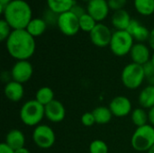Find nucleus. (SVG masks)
<instances>
[{
	"label": "nucleus",
	"instance_id": "obj_1",
	"mask_svg": "<svg viewBox=\"0 0 154 153\" xmlns=\"http://www.w3.org/2000/svg\"><path fill=\"white\" fill-rule=\"evenodd\" d=\"M6 50L9 55L16 60H29L36 49L35 38L25 29L13 30L5 41Z\"/></svg>",
	"mask_w": 154,
	"mask_h": 153
},
{
	"label": "nucleus",
	"instance_id": "obj_2",
	"mask_svg": "<svg viewBox=\"0 0 154 153\" xmlns=\"http://www.w3.org/2000/svg\"><path fill=\"white\" fill-rule=\"evenodd\" d=\"M1 14L13 30L26 29L32 19V8L24 0H13L5 6Z\"/></svg>",
	"mask_w": 154,
	"mask_h": 153
},
{
	"label": "nucleus",
	"instance_id": "obj_3",
	"mask_svg": "<svg viewBox=\"0 0 154 153\" xmlns=\"http://www.w3.org/2000/svg\"><path fill=\"white\" fill-rule=\"evenodd\" d=\"M45 117V107L36 99L25 102L20 109V119L27 126L36 127Z\"/></svg>",
	"mask_w": 154,
	"mask_h": 153
},
{
	"label": "nucleus",
	"instance_id": "obj_4",
	"mask_svg": "<svg viewBox=\"0 0 154 153\" xmlns=\"http://www.w3.org/2000/svg\"><path fill=\"white\" fill-rule=\"evenodd\" d=\"M132 147L139 152H148L154 145V126L150 124L136 127L131 138Z\"/></svg>",
	"mask_w": 154,
	"mask_h": 153
},
{
	"label": "nucleus",
	"instance_id": "obj_5",
	"mask_svg": "<svg viewBox=\"0 0 154 153\" xmlns=\"http://www.w3.org/2000/svg\"><path fill=\"white\" fill-rule=\"evenodd\" d=\"M144 79L145 75L142 65L132 62L127 64L122 70V83L126 88L130 90H134L140 87Z\"/></svg>",
	"mask_w": 154,
	"mask_h": 153
},
{
	"label": "nucleus",
	"instance_id": "obj_6",
	"mask_svg": "<svg viewBox=\"0 0 154 153\" xmlns=\"http://www.w3.org/2000/svg\"><path fill=\"white\" fill-rule=\"evenodd\" d=\"M134 45V40L127 31H115L109 48L114 55L123 57L130 54Z\"/></svg>",
	"mask_w": 154,
	"mask_h": 153
},
{
	"label": "nucleus",
	"instance_id": "obj_7",
	"mask_svg": "<svg viewBox=\"0 0 154 153\" xmlns=\"http://www.w3.org/2000/svg\"><path fill=\"white\" fill-rule=\"evenodd\" d=\"M32 141L35 145L41 149L51 148L56 141L53 129L46 124L37 125L32 132Z\"/></svg>",
	"mask_w": 154,
	"mask_h": 153
},
{
	"label": "nucleus",
	"instance_id": "obj_8",
	"mask_svg": "<svg viewBox=\"0 0 154 153\" xmlns=\"http://www.w3.org/2000/svg\"><path fill=\"white\" fill-rule=\"evenodd\" d=\"M57 26L61 33H63L64 35L74 36L80 30L79 18L70 11L65 12L59 15Z\"/></svg>",
	"mask_w": 154,
	"mask_h": 153
},
{
	"label": "nucleus",
	"instance_id": "obj_9",
	"mask_svg": "<svg viewBox=\"0 0 154 153\" xmlns=\"http://www.w3.org/2000/svg\"><path fill=\"white\" fill-rule=\"evenodd\" d=\"M113 32L111 29L102 23H97V24L95 26V28L90 32L89 33V38L91 42L99 48H105L110 45Z\"/></svg>",
	"mask_w": 154,
	"mask_h": 153
},
{
	"label": "nucleus",
	"instance_id": "obj_10",
	"mask_svg": "<svg viewBox=\"0 0 154 153\" xmlns=\"http://www.w3.org/2000/svg\"><path fill=\"white\" fill-rule=\"evenodd\" d=\"M12 79L21 84L28 82L33 74V67L29 60H16L11 69Z\"/></svg>",
	"mask_w": 154,
	"mask_h": 153
},
{
	"label": "nucleus",
	"instance_id": "obj_11",
	"mask_svg": "<svg viewBox=\"0 0 154 153\" xmlns=\"http://www.w3.org/2000/svg\"><path fill=\"white\" fill-rule=\"evenodd\" d=\"M114 116L121 118L129 115L133 111L131 100L124 96H117L114 97L108 106Z\"/></svg>",
	"mask_w": 154,
	"mask_h": 153
},
{
	"label": "nucleus",
	"instance_id": "obj_12",
	"mask_svg": "<svg viewBox=\"0 0 154 153\" xmlns=\"http://www.w3.org/2000/svg\"><path fill=\"white\" fill-rule=\"evenodd\" d=\"M109 11L107 0H90L87 5V13L97 23L104 21L107 17Z\"/></svg>",
	"mask_w": 154,
	"mask_h": 153
},
{
	"label": "nucleus",
	"instance_id": "obj_13",
	"mask_svg": "<svg viewBox=\"0 0 154 153\" xmlns=\"http://www.w3.org/2000/svg\"><path fill=\"white\" fill-rule=\"evenodd\" d=\"M45 107V117L51 123H60L65 119L66 109L64 105L54 99Z\"/></svg>",
	"mask_w": 154,
	"mask_h": 153
},
{
	"label": "nucleus",
	"instance_id": "obj_14",
	"mask_svg": "<svg viewBox=\"0 0 154 153\" xmlns=\"http://www.w3.org/2000/svg\"><path fill=\"white\" fill-rule=\"evenodd\" d=\"M130 56L134 63H136L142 66L149 62L152 59L150 47L144 44L143 42L134 43V45L133 46L130 51Z\"/></svg>",
	"mask_w": 154,
	"mask_h": 153
},
{
	"label": "nucleus",
	"instance_id": "obj_15",
	"mask_svg": "<svg viewBox=\"0 0 154 153\" xmlns=\"http://www.w3.org/2000/svg\"><path fill=\"white\" fill-rule=\"evenodd\" d=\"M126 31L132 35L134 41H136L137 42H143V43L146 41H148L150 32H151L145 25L141 23L136 19H132Z\"/></svg>",
	"mask_w": 154,
	"mask_h": 153
},
{
	"label": "nucleus",
	"instance_id": "obj_16",
	"mask_svg": "<svg viewBox=\"0 0 154 153\" xmlns=\"http://www.w3.org/2000/svg\"><path fill=\"white\" fill-rule=\"evenodd\" d=\"M4 93L8 100L16 103L23 99L24 95V88L23 84L14 80H11L10 82L5 84Z\"/></svg>",
	"mask_w": 154,
	"mask_h": 153
},
{
	"label": "nucleus",
	"instance_id": "obj_17",
	"mask_svg": "<svg viewBox=\"0 0 154 153\" xmlns=\"http://www.w3.org/2000/svg\"><path fill=\"white\" fill-rule=\"evenodd\" d=\"M131 21V15L125 9L114 12L111 17V23L116 31H126Z\"/></svg>",
	"mask_w": 154,
	"mask_h": 153
},
{
	"label": "nucleus",
	"instance_id": "obj_18",
	"mask_svg": "<svg viewBox=\"0 0 154 153\" xmlns=\"http://www.w3.org/2000/svg\"><path fill=\"white\" fill-rule=\"evenodd\" d=\"M5 142L9 145L12 149L14 151L23 148L25 145V136L23 133L18 129H13L10 130L6 136H5Z\"/></svg>",
	"mask_w": 154,
	"mask_h": 153
},
{
	"label": "nucleus",
	"instance_id": "obj_19",
	"mask_svg": "<svg viewBox=\"0 0 154 153\" xmlns=\"http://www.w3.org/2000/svg\"><path fill=\"white\" fill-rule=\"evenodd\" d=\"M138 101L144 109H151L154 106V85L150 84L142 89L139 94Z\"/></svg>",
	"mask_w": 154,
	"mask_h": 153
},
{
	"label": "nucleus",
	"instance_id": "obj_20",
	"mask_svg": "<svg viewBox=\"0 0 154 153\" xmlns=\"http://www.w3.org/2000/svg\"><path fill=\"white\" fill-rule=\"evenodd\" d=\"M49 9L58 14L70 11L72 6L76 4L75 0H46Z\"/></svg>",
	"mask_w": 154,
	"mask_h": 153
},
{
	"label": "nucleus",
	"instance_id": "obj_21",
	"mask_svg": "<svg viewBox=\"0 0 154 153\" xmlns=\"http://www.w3.org/2000/svg\"><path fill=\"white\" fill-rule=\"evenodd\" d=\"M48 25L45 23V21L42 19V17H36V18H32L31 20V22L29 23V24L26 27V31L34 38L39 37L41 35H42L46 29H47Z\"/></svg>",
	"mask_w": 154,
	"mask_h": 153
},
{
	"label": "nucleus",
	"instance_id": "obj_22",
	"mask_svg": "<svg viewBox=\"0 0 154 153\" xmlns=\"http://www.w3.org/2000/svg\"><path fill=\"white\" fill-rule=\"evenodd\" d=\"M95 120H96V124H108L111 120L112 117L114 116L110 108L107 106H97L96 107L93 111H92Z\"/></svg>",
	"mask_w": 154,
	"mask_h": 153
},
{
	"label": "nucleus",
	"instance_id": "obj_23",
	"mask_svg": "<svg viewBox=\"0 0 154 153\" xmlns=\"http://www.w3.org/2000/svg\"><path fill=\"white\" fill-rule=\"evenodd\" d=\"M134 6L141 15L149 16L154 14V0H134Z\"/></svg>",
	"mask_w": 154,
	"mask_h": 153
},
{
	"label": "nucleus",
	"instance_id": "obj_24",
	"mask_svg": "<svg viewBox=\"0 0 154 153\" xmlns=\"http://www.w3.org/2000/svg\"><path fill=\"white\" fill-rule=\"evenodd\" d=\"M35 99L43 106H46L54 100V92L49 87H42L36 92Z\"/></svg>",
	"mask_w": 154,
	"mask_h": 153
},
{
	"label": "nucleus",
	"instance_id": "obj_25",
	"mask_svg": "<svg viewBox=\"0 0 154 153\" xmlns=\"http://www.w3.org/2000/svg\"><path fill=\"white\" fill-rule=\"evenodd\" d=\"M131 119H132L133 124L136 127L143 126L145 124H148L149 123L148 113L143 107L134 109L131 113Z\"/></svg>",
	"mask_w": 154,
	"mask_h": 153
},
{
	"label": "nucleus",
	"instance_id": "obj_26",
	"mask_svg": "<svg viewBox=\"0 0 154 153\" xmlns=\"http://www.w3.org/2000/svg\"><path fill=\"white\" fill-rule=\"evenodd\" d=\"M97 24V22L88 13L79 17V28L81 31L85 32L90 33V32L95 28V26Z\"/></svg>",
	"mask_w": 154,
	"mask_h": 153
},
{
	"label": "nucleus",
	"instance_id": "obj_27",
	"mask_svg": "<svg viewBox=\"0 0 154 153\" xmlns=\"http://www.w3.org/2000/svg\"><path fill=\"white\" fill-rule=\"evenodd\" d=\"M109 149L106 142L102 140L97 139L91 142L89 145V152L90 153H108Z\"/></svg>",
	"mask_w": 154,
	"mask_h": 153
},
{
	"label": "nucleus",
	"instance_id": "obj_28",
	"mask_svg": "<svg viewBox=\"0 0 154 153\" xmlns=\"http://www.w3.org/2000/svg\"><path fill=\"white\" fill-rule=\"evenodd\" d=\"M59 15L60 14L54 13L53 11H51L49 8H47L42 14V19L45 21V23H47L48 26H57Z\"/></svg>",
	"mask_w": 154,
	"mask_h": 153
},
{
	"label": "nucleus",
	"instance_id": "obj_29",
	"mask_svg": "<svg viewBox=\"0 0 154 153\" xmlns=\"http://www.w3.org/2000/svg\"><path fill=\"white\" fill-rule=\"evenodd\" d=\"M12 32L13 29L11 28V26L4 19H2L0 21V40L2 41H6L12 33Z\"/></svg>",
	"mask_w": 154,
	"mask_h": 153
},
{
	"label": "nucleus",
	"instance_id": "obj_30",
	"mask_svg": "<svg viewBox=\"0 0 154 153\" xmlns=\"http://www.w3.org/2000/svg\"><path fill=\"white\" fill-rule=\"evenodd\" d=\"M143 71H144V75H145V78L148 79V81L150 83H153L154 80V65L153 63L150 60L149 62L145 63L144 65H143Z\"/></svg>",
	"mask_w": 154,
	"mask_h": 153
},
{
	"label": "nucleus",
	"instance_id": "obj_31",
	"mask_svg": "<svg viewBox=\"0 0 154 153\" xmlns=\"http://www.w3.org/2000/svg\"><path fill=\"white\" fill-rule=\"evenodd\" d=\"M81 123L86 127H91L96 124V120L92 112L84 113L81 116Z\"/></svg>",
	"mask_w": 154,
	"mask_h": 153
},
{
	"label": "nucleus",
	"instance_id": "obj_32",
	"mask_svg": "<svg viewBox=\"0 0 154 153\" xmlns=\"http://www.w3.org/2000/svg\"><path fill=\"white\" fill-rule=\"evenodd\" d=\"M107 3L110 10L116 12L124 9V7L127 3V0H107Z\"/></svg>",
	"mask_w": 154,
	"mask_h": 153
},
{
	"label": "nucleus",
	"instance_id": "obj_33",
	"mask_svg": "<svg viewBox=\"0 0 154 153\" xmlns=\"http://www.w3.org/2000/svg\"><path fill=\"white\" fill-rule=\"evenodd\" d=\"M70 12H72L79 18L81 17L82 15H84L85 14H87V10L82 5H79L77 3L72 6V8L70 9Z\"/></svg>",
	"mask_w": 154,
	"mask_h": 153
},
{
	"label": "nucleus",
	"instance_id": "obj_34",
	"mask_svg": "<svg viewBox=\"0 0 154 153\" xmlns=\"http://www.w3.org/2000/svg\"><path fill=\"white\" fill-rule=\"evenodd\" d=\"M14 150L12 149L5 142H2L0 144V153H14Z\"/></svg>",
	"mask_w": 154,
	"mask_h": 153
},
{
	"label": "nucleus",
	"instance_id": "obj_35",
	"mask_svg": "<svg viewBox=\"0 0 154 153\" xmlns=\"http://www.w3.org/2000/svg\"><path fill=\"white\" fill-rule=\"evenodd\" d=\"M148 43H149V47L154 50V28H152L150 32V36H149V40H148Z\"/></svg>",
	"mask_w": 154,
	"mask_h": 153
},
{
	"label": "nucleus",
	"instance_id": "obj_36",
	"mask_svg": "<svg viewBox=\"0 0 154 153\" xmlns=\"http://www.w3.org/2000/svg\"><path fill=\"white\" fill-rule=\"evenodd\" d=\"M148 118H149V124L154 126V106L149 109L148 112Z\"/></svg>",
	"mask_w": 154,
	"mask_h": 153
},
{
	"label": "nucleus",
	"instance_id": "obj_37",
	"mask_svg": "<svg viewBox=\"0 0 154 153\" xmlns=\"http://www.w3.org/2000/svg\"><path fill=\"white\" fill-rule=\"evenodd\" d=\"M13 0H0V11H2L6 5H8Z\"/></svg>",
	"mask_w": 154,
	"mask_h": 153
},
{
	"label": "nucleus",
	"instance_id": "obj_38",
	"mask_svg": "<svg viewBox=\"0 0 154 153\" xmlns=\"http://www.w3.org/2000/svg\"><path fill=\"white\" fill-rule=\"evenodd\" d=\"M14 153H31L30 152V151L27 149V148H25V147H23V148H21V149H18V150H16Z\"/></svg>",
	"mask_w": 154,
	"mask_h": 153
},
{
	"label": "nucleus",
	"instance_id": "obj_39",
	"mask_svg": "<svg viewBox=\"0 0 154 153\" xmlns=\"http://www.w3.org/2000/svg\"><path fill=\"white\" fill-rule=\"evenodd\" d=\"M147 153H154V145L149 150V151H148V152Z\"/></svg>",
	"mask_w": 154,
	"mask_h": 153
},
{
	"label": "nucleus",
	"instance_id": "obj_40",
	"mask_svg": "<svg viewBox=\"0 0 154 153\" xmlns=\"http://www.w3.org/2000/svg\"><path fill=\"white\" fill-rule=\"evenodd\" d=\"M151 61L153 63V65H154V52L152 54V59H151Z\"/></svg>",
	"mask_w": 154,
	"mask_h": 153
},
{
	"label": "nucleus",
	"instance_id": "obj_41",
	"mask_svg": "<svg viewBox=\"0 0 154 153\" xmlns=\"http://www.w3.org/2000/svg\"><path fill=\"white\" fill-rule=\"evenodd\" d=\"M81 1H83V2H86V3H88L90 0H81Z\"/></svg>",
	"mask_w": 154,
	"mask_h": 153
},
{
	"label": "nucleus",
	"instance_id": "obj_42",
	"mask_svg": "<svg viewBox=\"0 0 154 153\" xmlns=\"http://www.w3.org/2000/svg\"><path fill=\"white\" fill-rule=\"evenodd\" d=\"M152 85H154V80H153V83H152Z\"/></svg>",
	"mask_w": 154,
	"mask_h": 153
}]
</instances>
